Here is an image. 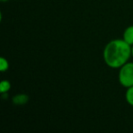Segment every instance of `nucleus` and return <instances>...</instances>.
<instances>
[{
  "instance_id": "423d86ee",
  "label": "nucleus",
  "mask_w": 133,
  "mask_h": 133,
  "mask_svg": "<svg viewBox=\"0 0 133 133\" xmlns=\"http://www.w3.org/2000/svg\"><path fill=\"white\" fill-rule=\"evenodd\" d=\"M125 98L127 103L129 104V106L133 107V86L128 88L127 90H126L125 93Z\"/></svg>"
},
{
  "instance_id": "f257e3e1",
  "label": "nucleus",
  "mask_w": 133,
  "mask_h": 133,
  "mask_svg": "<svg viewBox=\"0 0 133 133\" xmlns=\"http://www.w3.org/2000/svg\"><path fill=\"white\" fill-rule=\"evenodd\" d=\"M131 57V46L123 38L109 41L103 50V59L111 69H119Z\"/></svg>"
},
{
  "instance_id": "20e7f679",
  "label": "nucleus",
  "mask_w": 133,
  "mask_h": 133,
  "mask_svg": "<svg viewBox=\"0 0 133 133\" xmlns=\"http://www.w3.org/2000/svg\"><path fill=\"white\" fill-rule=\"evenodd\" d=\"M122 38L124 39L125 42H127L129 46H133V25L129 26L124 30L123 37Z\"/></svg>"
},
{
  "instance_id": "1a4fd4ad",
  "label": "nucleus",
  "mask_w": 133,
  "mask_h": 133,
  "mask_svg": "<svg viewBox=\"0 0 133 133\" xmlns=\"http://www.w3.org/2000/svg\"><path fill=\"white\" fill-rule=\"evenodd\" d=\"M1 1H2V2H6L8 0H1Z\"/></svg>"
},
{
  "instance_id": "f03ea898",
  "label": "nucleus",
  "mask_w": 133,
  "mask_h": 133,
  "mask_svg": "<svg viewBox=\"0 0 133 133\" xmlns=\"http://www.w3.org/2000/svg\"><path fill=\"white\" fill-rule=\"evenodd\" d=\"M118 70V82L122 87L128 88L133 86V62L128 61Z\"/></svg>"
},
{
  "instance_id": "7ed1b4c3",
  "label": "nucleus",
  "mask_w": 133,
  "mask_h": 133,
  "mask_svg": "<svg viewBox=\"0 0 133 133\" xmlns=\"http://www.w3.org/2000/svg\"><path fill=\"white\" fill-rule=\"evenodd\" d=\"M28 100H29V97H28V95L25 94V93H19V94L15 95L12 98V102L16 106L26 105Z\"/></svg>"
},
{
  "instance_id": "0eeeda50",
  "label": "nucleus",
  "mask_w": 133,
  "mask_h": 133,
  "mask_svg": "<svg viewBox=\"0 0 133 133\" xmlns=\"http://www.w3.org/2000/svg\"><path fill=\"white\" fill-rule=\"evenodd\" d=\"M9 69V62L4 57H0V71L1 72H6Z\"/></svg>"
},
{
  "instance_id": "39448f33",
  "label": "nucleus",
  "mask_w": 133,
  "mask_h": 133,
  "mask_svg": "<svg viewBox=\"0 0 133 133\" xmlns=\"http://www.w3.org/2000/svg\"><path fill=\"white\" fill-rule=\"evenodd\" d=\"M11 83L9 80L8 79H3L2 81L0 82V93H8L9 90L11 89Z\"/></svg>"
},
{
  "instance_id": "6e6552de",
  "label": "nucleus",
  "mask_w": 133,
  "mask_h": 133,
  "mask_svg": "<svg viewBox=\"0 0 133 133\" xmlns=\"http://www.w3.org/2000/svg\"><path fill=\"white\" fill-rule=\"evenodd\" d=\"M131 57L133 58V46H131Z\"/></svg>"
}]
</instances>
